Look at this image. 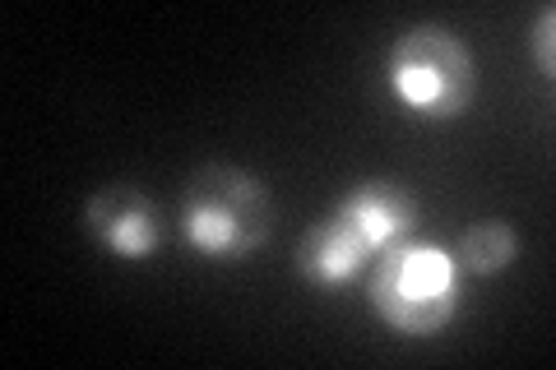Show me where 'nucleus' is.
I'll list each match as a JSON object with an SVG mask.
<instances>
[{
    "label": "nucleus",
    "mask_w": 556,
    "mask_h": 370,
    "mask_svg": "<svg viewBox=\"0 0 556 370\" xmlns=\"http://www.w3.org/2000/svg\"><path fill=\"white\" fill-rule=\"evenodd\" d=\"M181 232L204 259H247L274 232V195L255 171L200 167L181 195Z\"/></svg>",
    "instance_id": "obj_1"
},
{
    "label": "nucleus",
    "mask_w": 556,
    "mask_h": 370,
    "mask_svg": "<svg viewBox=\"0 0 556 370\" xmlns=\"http://www.w3.org/2000/svg\"><path fill=\"white\" fill-rule=\"evenodd\" d=\"M371 269V310L404 339H431L464 306L459 264L431 241H399Z\"/></svg>",
    "instance_id": "obj_2"
},
{
    "label": "nucleus",
    "mask_w": 556,
    "mask_h": 370,
    "mask_svg": "<svg viewBox=\"0 0 556 370\" xmlns=\"http://www.w3.org/2000/svg\"><path fill=\"white\" fill-rule=\"evenodd\" d=\"M394 98L422 120H455L473 107V51L445 24H413L394 38L386 56Z\"/></svg>",
    "instance_id": "obj_3"
},
{
    "label": "nucleus",
    "mask_w": 556,
    "mask_h": 370,
    "mask_svg": "<svg viewBox=\"0 0 556 370\" xmlns=\"http://www.w3.org/2000/svg\"><path fill=\"white\" fill-rule=\"evenodd\" d=\"M84 227L89 237L121 259H149L163 245V214L139 186L112 181L89 195L84 204Z\"/></svg>",
    "instance_id": "obj_4"
},
{
    "label": "nucleus",
    "mask_w": 556,
    "mask_h": 370,
    "mask_svg": "<svg viewBox=\"0 0 556 370\" xmlns=\"http://www.w3.org/2000/svg\"><path fill=\"white\" fill-rule=\"evenodd\" d=\"M371 255L376 251L367 245V237H362L357 227L334 208V214L320 218L298 241V273L311 278V283H320V288H343V283H353V278L367 269Z\"/></svg>",
    "instance_id": "obj_5"
},
{
    "label": "nucleus",
    "mask_w": 556,
    "mask_h": 370,
    "mask_svg": "<svg viewBox=\"0 0 556 370\" xmlns=\"http://www.w3.org/2000/svg\"><path fill=\"white\" fill-rule=\"evenodd\" d=\"M334 208L367 237V245L376 255L390 251L399 241H408L413 227H417V204H413L408 190L394 186V181H362V186L348 190Z\"/></svg>",
    "instance_id": "obj_6"
},
{
    "label": "nucleus",
    "mask_w": 556,
    "mask_h": 370,
    "mask_svg": "<svg viewBox=\"0 0 556 370\" xmlns=\"http://www.w3.org/2000/svg\"><path fill=\"white\" fill-rule=\"evenodd\" d=\"M455 264H459V273H473V278H492L501 269H510L515 255H519V237H515V227L510 222H496V218H482L473 222L468 232L459 237L455 251Z\"/></svg>",
    "instance_id": "obj_7"
},
{
    "label": "nucleus",
    "mask_w": 556,
    "mask_h": 370,
    "mask_svg": "<svg viewBox=\"0 0 556 370\" xmlns=\"http://www.w3.org/2000/svg\"><path fill=\"white\" fill-rule=\"evenodd\" d=\"M552 38H556V10L552 5H543L538 10V20H533V56H538V69L543 75H552Z\"/></svg>",
    "instance_id": "obj_8"
}]
</instances>
